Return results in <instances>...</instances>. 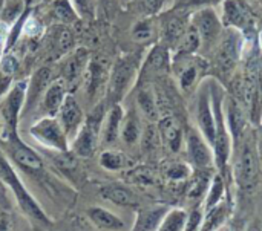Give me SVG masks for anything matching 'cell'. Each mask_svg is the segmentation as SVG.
Returning <instances> with one entry per match:
<instances>
[{"label": "cell", "instance_id": "21", "mask_svg": "<svg viewBox=\"0 0 262 231\" xmlns=\"http://www.w3.org/2000/svg\"><path fill=\"white\" fill-rule=\"evenodd\" d=\"M66 95H68L66 83L61 78L52 80L51 84L48 86V89L45 90V94L41 97V101H40L41 109L46 112L48 117H57Z\"/></svg>", "mask_w": 262, "mask_h": 231}, {"label": "cell", "instance_id": "49", "mask_svg": "<svg viewBox=\"0 0 262 231\" xmlns=\"http://www.w3.org/2000/svg\"><path fill=\"white\" fill-rule=\"evenodd\" d=\"M247 231H262V222L259 221V219H255L253 222H250V224H249Z\"/></svg>", "mask_w": 262, "mask_h": 231}, {"label": "cell", "instance_id": "8", "mask_svg": "<svg viewBox=\"0 0 262 231\" xmlns=\"http://www.w3.org/2000/svg\"><path fill=\"white\" fill-rule=\"evenodd\" d=\"M28 80H20L11 86V89L0 100V120L3 126V135L18 132V121L23 112L26 100Z\"/></svg>", "mask_w": 262, "mask_h": 231}, {"label": "cell", "instance_id": "50", "mask_svg": "<svg viewBox=\"0 0 262 231\" xmlns=\"http://www.w3.org/2000/svg\"><path fill=\"white\" fill-rule=\"evenodd\" d=\"M213 2L216 3L218 0H190V3H192V5H206V6H207V5H210V3H213Z\"/></svg>", "mask_w": 262, "mask_h": 231}, {"label": "cell", "instance_id": "44", "mask_svg": "<svg viewBox=\"0 0 262 231\" xmlns=\"http://www.w3.org/2000/svg\"><path fill=\"white\" fill-rule=\"evenodd\" d=\"M132 2L137 5V9L143 17L154 15L161 6V0H132Z\"/></svg>", "mask_w": 262, "mask_h": 231}, {"label": "cell", "instance_id": "47", "mask_svg": "<svg viewBox=\"0 0 262 231\" xmlns=\"http://www.w3.org/2000/svg\"><path fill=\"white\" fill-rule=\"evenodd\" d=\"M0 231H11V222H9V216L6 213L0 215Z\"/></svg>", "mask_w": 262, "mask_h": 231}, {"label": "cell", "instance_id": "35", "mask_svg": "<svg viewBox=\"0 0 262 231\" xmlns=\"http://www.w3.org/2000/svg\"><path fill=\"white\" fill-rule=\"evenodd\" d=\"M207 184H210V176L207 175L206 170L203 169H198L190 181H189V199H193V201H200L204 195V192L207 190Z\"/></svg>", "mask_w": 262, "mask_h": 231}, {"label": "cell", "instance_id": "33", "mask_svg": "<svg viewBox=\"0 0 262 231\" xmlns=\"http://www.w3.org/2000/svg\"><path fill=\"white\" fill-rule=\"evenodd\" d=\"M155 32H157V26L152 15L141 17L132 28V38L138 43H147L155 37Z\"/></svg>", "mask_w": 262, "mask_h": 231}, {"label": "cell", "instance_id": "14", "mask_svg": "<svg viewBox=\"0 0 262 231\" xmlns=\"http://www.w3.org/2000/svg\"><path fill=\"white\" fill-rule=\"evenodd\" d=\"M196 123H198V127H200V132L203 133V136L213 147V143H215V115H213L210 87H207V84H204V87H201L200 95H198Z\"/></svg>", "mask_w": 262, "mask_h": 231}, {"label": "cell", "instance_id": "45", "mask_svg": "<svg viewBox=\"0 0 262 231\" xmlns=\"http://www.w3.org/2000/svg\"><path fill=\"white\" fill-rule=\"evenodd\" d=\"M201 219H203V216H201V213H200L198 210L192 212V215L187 218V222H186L184 231H196V228H198L200 224H201Z\"/></svg>", "mask_w": 262, "mask_h": 231}, {"label": "cell", "instance_id": "56", "mask_svg": "<svg viewBox=\"0 0 262 231\" xmlns=\"http://www.w3.org/2000/svg\"><path fill=\"white\" fill-rule=\"evenodd\" d=\"M0 129H2V120H0Z\"/></svg>", "mask_w": 262, "mask_h": 231}, {"label": "cell", "instance_id": "18", "mask_svg": "<svg viewBox=\"0 0 262 231\" xmlns=\"http://www.w3.org/2000/svg\"><path fill=\"white\" fill-rule=\"evenodd\" d=\"M186 140H187V153H189L192 164L196 169H203V170L210 167L213 164V155L209 147L210 144L203 136V133L190 127Z\"/></svg>", "mask_w": 262, "mask_h": 231}, {"label": "cell", "instance_id": "34", "mask_svg": "<svg viewBox=\"0 0 262 231\" xmlns=\"http://www.w3.org/2000/svg\"><path fill=\"white\" fill-rule=\"evenodd\" d=\"M227 204H218L213 209H210L209 212H206V219L203 222V227L200 231H215L220 227L224 225V221L227 218Z\"/></svg>", "mask_w": 262, "mask_h": 231}, {"label": "cell", "instance_id": "6", "mask_svg": "<svg viewBox=\"0 0 262 231\" xmlns=\"http://www.w3.org/2000/svg\"><path fill=\"white\" fill-rule=\"evenodd\" d=\"M104 101H98L94 109L89 112V115L84 118L83 126L80 127L78 133L72 140V152L81 158L91 156L95 149L100 138V132L104 121Z\"/></svg>", "mask_w": 262, "mask_h": 231}, {"label": "cell", "instance_id": "29", "mask_svg": "<svg viewBox=\"0 0 262 231\" xmlns=\"http://www.w3.org/2000/svg\"><path fill=\"white\" fill-rule=\"evenodd\" d=\"M200 72H201V66L196 61L190 60L181 64V67L178 69V81L183 92L189 94L195 89L200 80Z\"/></svg>", "mask_w": 262, "mask_h": 231}, {"label": "cell", "instance_id": "54", "mask_svg": "<svg viewBox=\"0 0 262 231\" xmlns=\"http://www.w3.org/2000/svg\"><path fill=\"white\" fill-rule=\"evenodd\" d=\"M121 2H124V3H129V2H132V0H121Z\"/></svg>", "mask_w": 262, "mask_h": 231}, {"label": "cell", "instance_id": "16", "mask_svg": "<svg viewBox=\"0 0 262 231\" xmlns=\"http://www.w3.org/2000/svg\"><path fill=\"white\" fill-rule=\"evenodd\" d=\"M57 120L60 121L66 136L69 138V141L74 140V136L78 133L80 127L84 123V113L81 106L78 104L77 98L71 94H68L64 97V101L57 113Z\"/></svg>", "mask_w": 262, "mask_h": 231}, {"label": "cell", "instance_id": "32", "mask_svg": "<svg viewBox=\"0 0 262 231\" xmlns=\"http://www.w3.org/2000/svg\"><path fill=\"white\" fill-rule=\"evenodd\" d=\"M140 135H141V129H140V121H138L137 113L130 112L124 115L123 123H121V132H120V136L123 138V141L132 146L140 140Z\"/></svg>", "mask_w": 262, "mask_h": 231}, {"label": "cell", "instance_id": "53", "mask_svg": "<svg viewBox=\"0 0 262 231\" xmlns=\"http://www.w3.org/2000/svg\"><path fill=\"white\" fill-rule=\"evenodd\" d=\"M2 55H3V46H0V58H2Z\"/></svg>", "mask_w": 262, "mask_h": 231}, {"label": "cell", "instance_id": "39", "mask_svg": "<svg viewBox=\"0 0 262 231\" xmlns=\"http://www.w3.org/2000/svg\"><path fill=\"white\" fill-rule=\"evenodd\" d=\"M45 32V26L40 21V18H37L32 11H29L23 20L21 25V37H28V38H37L41 37V34Z\"/></svg>", "mask_w": 262, "mask_h": 231}, {"label": "cell", "instance_id": "9", "mask_svg": "<svg viewBox=\"0 0 262 231\" xmlns=\"http://www.w3.org/2000/svg\"><path fill=\"white\" fill-rule=\"evenodd\" d=\"M29 133L45 147L58 153L69 152V138L66 136L57 117H45L29 127Z\"/></svg>", "mask_w": 262, "mask_h": 231}, {"label": "cell", "instance_id": "37", "mask_svg": "<svg viewBox=\"0 0 262 231\" xmlns=\"http://www.w3.org/2000/svg\"><path fill=\"white\" fill-rule=\"evenodd\" d=\"M187 222V213L184 210H172L166 213L157 231H184Z\"/></svg>", "mask_w": 262, "mask_h": 231}, {"label": "cell", "instance_id": "41", "mask_svg": "<svg viewBox=\"0 0 262 231\" xmlns=\"http://www.w3.org/2000/svg\"><path fill=\"white\" fill-rule=\"evenodd\" d=\"M75 12L81 20H92L97 15L98 0H71Z\"/></svg>", "mask_w": 262, "mask_h": 231}, {"label": "cell", "instance_id": "19", "mask_svg": "<svg viewBox=\"0 0 262 231\" xmlns=\"http://www.w3.org/2000/svg\"><path fill=\"white\" fill-rule=\"evenodd\" d=\"M52 71L49 67H41L38 69L29 80H28V89H26V100L23 104V112L26 113L29 110H32V107L41 101V97L45 94V90L48 89V86L52 81Z\"/></svg>", "mask_w": 262, "mask_h": 231}, {"label": "cell", "instance_id": "4", "mask_svg": "<svg viewBox=\"0 0 262 231\" xmlns=\"http://www.w3.org/2000/svg\"><path fill=\"white\" fill-rule=\"evenodd\" d=\"M238 146V156L235 163V176L241 190L252 192L258 184L259 176V156L256 149V136L246 135L241 138Z\"/></svg>", "mask_w": 262, "mask_h": 231}, {"label": "cell", "instance_id": "27", "mask_svg": "<svg viewBox=\"0 0 262 231\" xmlns=\"http://www.w3.org/2000/svg\"><path fill=\"white\" fill-rule=\"evenodd\" d=\"M149 84H144L143 87H140L138 94H137V104L140 107V110L144 113V117L150 121L158 120L160 117V107H158V100L155 92L147 87Z\"/></svg>", "mask_w": 262, "mask_h": 231}, {"label": "cell", "instance_id": "23", "mask_svg": "<svg viewBox=\"0 0 262 231\" xmlns=\"http://www.w3.org/2000/svg\"><path fill=\"white\" fill-rule=\"evenodd\" d=\"M124 118V112L120 103L112 104L107 115L104 117L103 121V127H101V133H103V141L106 144H114L121 132V123Z\"/></svg>", "mask_w": 262, "mask_h": 231}, {"label": "cell", "instance_id": "46", "mask_svg": "<svg viewBox=\"0 0 262 231\" xmlns=\"http://www.w3.org/2000/svg\"><path fill=\"white\" fill-rule=\"evenodd\" d=\"M9 32H11V25L0 20V46L5 48V44H6L8 38H9Z\"/></svg>", "mask_w": 262, "mask_h": 231}, {"label": "cell", "instance_id": "48", "mask_svg": "<svg viewBox=\"0 0 262 231\" xmlns=\"http://www.w3.org/2000/svg\"><path fill=\"white\" fill-rule=\"evenodd\" d=\"M256 149H258V156H259V164H261L262 169V127L256 136Z\"/></svg>", "mask_w": 262, "mask_h": 231}, {"label": "cell", "instance_id": "51", "mask_svg": "<svg viewBox=\"0 0 262 231\" xmlns=\"http://www.w3.org/2000/svg\"><path fill=\"white\" fill-rule=\"evenodd\" d=\"M114 2H115V0H98V3H100L103 8H106V9H109V8L114 5Z\"/></svg>", "mask_w": 262, "mask_h": 231}, {"label": "cell", "instance_id": "3", "mask_svg": "<svg viewBox=\"0 0 262 231\" xmlns=\"http://www.w3.org/2000/svg\"><path fill=\"white\" fill-rule=\"evenodd\" d=\"M210 95H212V106H213V115H215V164L221 173L223 178H226L227 163L230 158V146H232V136L227 127L226 115H224V92L220 89V84L213 83L210 86Z\"/></svg>", "mask_w": 262, "mask_h": 231}, {"label": "cell", "instance_id": "12", "mask_svg": "<svg viewBox=\"0 0 262 231\" xmlns=\"http://www.w3.org/2000/svg\"><path fill=\"white\" fill-rule=\"evenodd\" d=\"M223 21L226 26L239 32L250 31L255 25V17L250 5L246 0H224Z\"/></svg>", "mask_w": 262, "mask_h": 231}, {"label": "cell", "instance_id": "24", "mask_svg": "<svg viewBox=\"0 0 262 231\" xmlns=\"http://www.w3.org/2000/svg\"><path fill=\"white\" fill-rule=\"evenodd\" d=\"M20 67V60L14 52H3L0 58V100L11 89L14 77Z\"/></svg>", "mask_w": 262, "mask_h": 231}, {"label": "cell", "instance_id": "55", "mask_svg": "<svg viewBox=\"0 0 262 231\" xmlns=\"http://www.w3.org/2000/svg\"><path fill=\"white\" fill-rule=\"evenodd\" d=\"M2 5H3V0H0V11H2Z\"/></svg>", "mask_w": 262, "mask_h": 231}, {"label": "cell", "instance_id": "38", "mask_svg": "<svg viewBox=\"0 0 262 231\" xmlns=\"http://www.w3.org/2000/svg\"><path fill=\"white\" fill-rule=\"evenodd\" d=\"M226 190V181L221 176V173L215 175L213 179L210 181V189H209V195H207V201H206V212H209L210 209H213L215 205H218L223 199Z\"/></svg>", "mask_w": 262, "mask_h": 231}, {"label": "cell", "instance_id": "10", "mask_svg": "<svg viewBox=\"0 0 262 231\" xmlns=\"http://www.w3.org/2000/svg\"><path fill=\"white\" fill-rule=\"evenodd\" d=\"M192 23L196 26L201 37V48L204 51H210L216 46L221 34H223V20L210 6L203 8L192 18Z\"/></svg>", "mask_w": 262, "mask_h": 231}, {"label": "cell", "instance_id": "5", "mask_svg": "<svg viewBox=\"0 0 262 231\" xmlns=\"http://www.w3.org/2000/svg\"><path fill=\"white\" fill-rule=\"evenodd\" d=\"M243 49V43H241V32L229 28L224 34H221L216 46L213 48V66L218 71L220 75H223L224 78H229L241 58V51Z\"/></svg>", "mask_w": 262, "mask_h": 231}, {"label": "cell", "instance_id": "11", "mask_svg": "<svg viewBox=\"0 0 262 231\" xmlns=\"http://www.w3.org/2000/svg\"><path fill=\"white\" fill-rule=\"evenodd\" d=\"M109 74H111V66L106 61L89 60L83 80H84V95L94 106L98 103L100 97L107 89Z\"/></svg>", "mask_w": 262, "mask_h": 231}, {"label": "cell", "instance_id": "28", "mask_svg": "<svg viewBox=\"0 0 262 231\" xmlns=\"http://www.w3.org/2000/svg\"><path fill=\"white\" fill-rule=\"evenodd\" d=\"M88 216L94 225H97L103 230H121L124 227L123 221L118 216H115L114 213H111L101 207H91L88 210Z\"/></svg>", "mask_w": 262, "mask_h": 231}, {"label": "cell", "instance_id": "22", "mask_svg": "<svg viewBox=\"0 0 262 231\" xmlns=\"http://www.w3.org/2000/svg\"><path fill=\"white\" fill-rule=\"evenodd\" d=\"M158 132L160 136L163 140V143L173 152H180L181 149V143H183V130L180 123L172 117V115H166L160 120L158 123Z\"/></svg>", "mask_w": 262, "mask_h": 231}, {"label": "cell", "instance_id": "13", "mask_svg": "<svg viewBox=\"0 0 262 231\" xmlns=\"http://www.w3.org/2000/svg\"><path fill=\"white\" fill-rule=\"evenodd\" d=\"M189 25H190V15L186 11L166 14L160 23V32L163 37L161 44L167 46L169 49H175V46L180 43L181 37L187 31Z\"/></svg>", "mask_w": 262, "mask_h": 231}, {"label": "cell", "instance_id": "31", "mask_svg": "<svg viewBox=\"0 0 262 231\" xmlns=\"http://www.w3.org/2000/svg\"><path fill=\"white\" fill-rule=\"evenodd\" d=\"M51 11H52V15L61 25H66V26L75 23L80 18L71 3V0H54L51 3Z\"/></svg>", "mask_w": 262, "mask_h": 231}, {"label": "cell", "instance_id": "1", "mask_svg": "<svg viewBox=\"0 0 262 231\" xmlns=\"http://www.w3.org/2000/svg\"><path fill=\"white\" fill-rule=\"evenodd\" d=\"M140 69H141V57L137 52H129L120 55L115 63L111 66V74H109V81H107V98L112 101V104L120 103L129 90L134 87L140 77Z\"/></svg>", "mask_w": 262, "mask_h": 231}, {"label": "cell", "instance_id": "20", "mask_svg": "<svg viewBox=\"0 0 262 231\" xmlns=\"http://www.w3.org/2000/svg\"><path fill=\"white\" fill-rule=\"evenodd\" d=\"M88 64H89V52L84 48L72 49L68 54L66 61L63 64V81L72 83L81 78L86 72Z\"/></svg>", "mask_w": 262, "mask_h": 231}, {"label": "cell", "instance_id": "25", "mask_svg": "<svg viewBox=\"0 0 262 231\" xmlns=\"http://www.w3.org/2000/svg\"><path fill=\"white\" fill-rule=\"evenodd\" d=\"M101 196L117 205H123V207H135L138 204L137 196L126 187L123 186H117V184H109L101 187Z\"/></svg>", "mask_w": 262, "mask_h": 231}, {"label": "cell", "instance_id": "26", "mask_svg": "<svg viewBox=\"0 0 262 231\" xmlns=\"http://www.w3.org/2000/svg\"><path fill=\"white\" fill-rule=\"evenodd\" d=\"M201 48V37H200V32L196 29V26L192 23L190 20V25L187 28V31L184 32V35L181 37L180 43L175 46V58H180V57H190L193 55L198 49Z\"/></svg>", "mask_w": 262, "mask_h": 231}, {"label": "cell", "instance_id": "40", "mask_svg": "<svg viewBox=\"0 0 262 231\" xmlns=\"http://www.w3.org/2000/svg\"><path fill=\"white\" fill-rule=\"evenodd\" d=\"M100 164L106 170H112V172L121 170L126 166V156L115 150H104L100 155Z\"/></svg>", "mask_w": 262, "mask_h": 231}, {"label": "cell", "instance_id": "2", "mask_svg": "<svg viewBox=\"0 0 262 231\" xmlns=\"http://www.w3.org/2000/svg\"><path fill=\"white\" fill-rule=\"evenodd\" d=\"M0 179L12 190L15 201L20 207V210L35 224L48 227L51 225V219L46 216V213L41 210V207L34 201V198L29 195V192L26 190V187L23 186V182L20 181L18 175L15 173V170L12 169V166L9 164L6 155L3 150H0Z\"/></svg>", "mask_w": 262, "mask_h": 231}, {"label": "cell", "instance_id": "52", "mask_svg": "<svg viewBox=\"0 0 262 231\" xmlns=\"http://www.w3.org/2000/svg\"><path fill=\"white\" fill-rule=\"evenodd\" d=\"M215 231H230V230H229V228H227L226 225H223V227H220L218 230H215Z\"/></svg>", "mask_w": 262, "mask_h": 231}, {"label": "cell", "instance_id": "42", "mask_svg": "<svg viewBox=\"0 0 262 231\" xmlns=\"http://www.w3.org/2000/svg\"><path fill=\"white\" fill-rule=\"evenodd\" d=\"M75 40L72 32L66 28V25L63 28H60L55 34V46L61 54H69L74 49Z\"/></svg>", "mask_w": 262, "mask_h": 231}, {"label": "cell", "instance_id": "30", "mask_svg": "<svg viewBox=\"0 0 262 231\" xmlns=\"http://www.w3.org/2000/svg\"><path fill=\"white\" fill-rule=\"evenodd\" d=\"M166 216V209H152L140 212L134 231H155L158 230L163 218Z\"/></svg>", "mask_w": 262, "mask_h": 231}, {"label": "cell", "instance_id": "15", "mask_svg": "<svg viewBox=\"0 0 262 231\" xmlns=\"http://www.w3.org/2000/svg\"><path fill=\"white\" fill-rule=\"evenodd\" d=\"M172 66L169 48L164 44H155L141 63L140 80H150L154 77L164 75Z\"/></svg>", "mask_w": 262, "mask_h": 231}, {"label": "cell", "instance_id": "43", "mask_svg": "<svg viewBox=\"0 0 262 231\" xmlns=\"http://www.w3.org/2000/svg\"><path fill=\"white\" fill-rule=\"evenodd\" d=\"M166 175H167V178L172 179V181H183V179H186V178L190 176V170H189V167H187L186 164H183V163H173V164H170V166L167 167Z\"/></svg>", "mask_w": 262, "mask_h": 231}, {"label": "cell", "instance_id": "7", "mask_svg": "<svg viewBox=\"0 0 262 231\" xmlns=\"http://www.w3.org/2000/svg\"><path fill=\"white\" fill-rule=\"evenodd\" d=\"M3 147L5 152L9 155V158L14 161L17 167H20L23 172L29 175H40L45 170L41 156L31 149L26 143L21 141L18 136V132H11L3 135Z\"/></svg>", "mask_w": 262, "mask_h": 231}, {"label": "cell", "instance_id": "36", "mask_svg": "<svg viewBox=\"0 0 262 231\" xmlns=\"http://www.w3.org/2000/svg\"><path fill=\"white\" fill-rule=\"evenodd\" d=\"M25 9H26L25 0H3L2 11H0V20L9 23L12 26L21 17Z\"/></svg>", "mask_w": 262, "mask_h": 231}, {"label": "cell", "instance_id": "17", "mask_svg": "<svg viewBox=\"0 0 262 231\" xmlns=\"http://www.w3.org/2000/svg\"><path fill=\"white\" fill-rule=\"evenodd\" d=\"M224 115H226V121H227V127L232 136L233 144L236 146L241 138L246 133V127H247V113L244 110V107L232 97V95H224Z\"/></svg>", "mask_w": 262, "mask_h": 231}]
</instances>
